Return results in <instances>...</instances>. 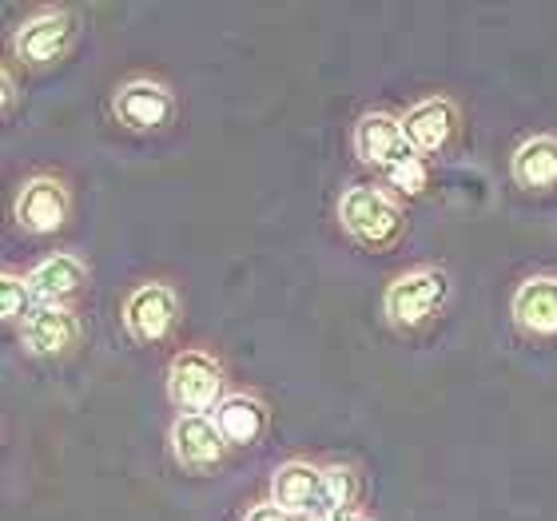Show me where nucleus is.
Returning <instances> with one entry per match:
<instances>
[{
    "mask_svg": "<svg viewBox=\"0 0 557 521\" xmlns=\"http://www.w3.org/2000/svg\"><path fill=\"white\" fill-rule=\"evenodd\" d=\"M338 223L367 251H391L407 235V211L398 208V199L386 187L374 184H355L343 191Z\"/></svg>",
    "mask_w": 557,
    "mask_h": 521,
    "instance_id": "obj_1",
    "label": "nucleus"
},
{
    "mask_svg": "<svg viewBox=\"0 0 557 521\" xmlns=\"http://www.w3.org/2000/svg\"><path fill=\"white\" fill-rule=\"evenodd\" d=\"M450 299V271L446 266H414L386 287L383 311L398 331H422Z\"/></svg>",
    "mask_w": 557,
    "mask_h": 521,
    "instance_id": "obj_2",
    "label": "nucleus"
},
{
    "mask_svg": "<svg viewBox=\"0 0 557 521\" xmlns=\"http://www.w3.org/2000/svg\"><path fill=\"white\" fill-rule=\"evenodd\" d=\"M223 383V367L208 350H180L168 362V398L180 406V414H211L227 398Z\"/></svg>",
    "mask_w": 557,
    "mask_h": 521,
    "instance_id": "obj_3",
    "label": "nucleus"
},
{
    "mask_svg": "<svg viewBox=\"0 0 557 521\" xmlns=\"http://www.w3.org/2000/svg\"><path fill=\"white\" fill-rule=\"evenodd\" d=\"M81 33V21L72 9H45L28 16L12 36V57L21 69H52L69 57L72 40Z\"/></svg>",
    "mask_w": 557,
    "mask_h": 521,
    "instance_id": "obj_4",
    "label": "nucleus"
},
{
    "mask_svg": "<svg viewBox=\"0 0 557 521\" xmlns=\"http://www.w3.org/2000/svg\"><path fill=\"white\" fill-rule=\"evenodd\" d=\"M120 319H124V331H128L132 343L156 347L180 323V295L168 283H139L128 299H124Z\"/></svg>",
    "mask_w": 557,
    "mask_h": 521,
    "instance_id": "obj_5",
    "label": "nucleus"
},
{
    "mask_svg": "<svg viewBox=\"0 0 557 521\" xmlns=\"http://www.w3.org/2000/svg\"><path fill=\"white\" fill-rule=\"evenodd\" d=\"M69 211H72V196L69 187H64V179H57V175H33L16 191L12 220L28 235H57L69 223Z\"/></svg>",
    "mask_w": 557,
    "mask_h": 521,
    "instance_id": "obj_6",
    "label": "nucleus"
},
{
    "mask_svg": "<svg viewBox=\"0 0 557 521\" xmlns=\"http://www.w3.org/2000/svg\"><path fill=\"white\" fill-rule=\"evenodd\" d=\"M112 112L128 132H163L175 120V92L160 80H139L120 84L112 96Z\"/></svg>",
    "mask_w": 557,
    "mask_h": 521,
    "instance_id": "obj_7",
    "label": "nucleus"
},
{
    "mask_svg": "<svg viewBox=\"0 0 557 521\" xmlns=\"http://www.w3.org/2000/svg\"><path fill=\"white\" fill-rule=\"evenodd\" d=\"M350 144H355V156H359L367 168H374V172H391V168H398L403 160H410V156H418L414 148H410L407 132H403V116H391V112H367V116L355 124V136H350Z\"/></svg>",
    "mask_w": 557,
    "mask_h": 521,
    "instance_id": "obj_8",
    "label": "nucleus"
},
{
    "mask_svg": "<svg viewBox=\"0 0 557 521\" xmlns=\"http://www.w3.org/2000/svg\"><path fill=\"white\" fill-rule=\"evenodd\" d=\"M168 442H172V458L184 466L187 474L215 470L227 454V438L220 434L211 414H180L168 430Z\"/></svg>",
    "mask_w": 557,
    "mask_h": 521,
    "instance_id": "obj_9",
    "label": "nucleus"
},
{
    "mask_svg": "<svg viewBox=\"0 0 557 521\" xmlns=\"http://www.w3.org/2000/svg\"><path fill=\"white\" fill-rule=\"evenodd\" d=\"M81 343V319L69 307L57 302H40L21 326V347L33 359H64Z\"/></svg>",
    "mask_w": 557,
    "mask_h": 521,
    "instance_id": "obj_10",
    "label": "nucleus"
},
{
    "mask_svg": "<svg viewBox=\"0 0 557 521\" xmlns=\"http://www.w3.org/2000/svg\"><path fill=\"white\" fill-rule=\"evenodd\" d=\"M403 132H407L410 148H414L422 160L442 156V151L454 144V136H458V108H454V100H446V96H426V100H418L414 108H407Z\"/></svg>",
    "mask_w": 557,
    "mask_h": 521,
    "instance_id": "obj_11",
    "label": "nucleus"
},
{
    "mask_svg": "<svg viewBox=\"0 0 557 521\" xmlns=\"http://www.w3.org/2000/svg\"><path fill=\"white\" fill-rule=\"evenodd\" d=\"M513 326L525 338H557V275H530L510 299Z\"/></svg>",
    "mask_w": 557,
    "mask_h": 521,
    "instance_id": "obj_12",
    "label": "nucleus"
},
{
    "mask_svg": "<svg viewBox=\"0 0 557 521\" xmlns=\"http://www.w3.org/2000/svg\"><path fill=\"white\" fill-rule=\"evenodd\" d=\"M319 494H323V466L290 458V462H283L271 474V501H275L278 510H287L290 518L314 521Z\"/></svg>",
    "mask_w": 557,
    "mask_h": 521,
    "instance_id": "obj_13",
    "label": "nucleus"
},
{
    "mask_svg": "<svg viewBox=\"0 0 557 521\" xmlns=\"http://www.w3.org/2000/svg\"><path fill=\"white\" fill-rule=\"evenodd\" d=\"M211 418H215V426H220V434L227 438V446H259L263 442V434H268V402L259 398V394H227L215 410H211Z\"/></svg>",
    "mask_w": 557,
    "mask_h": 521,
    "instance_id": "obj_14",
    "label": "nucleus"
},
{
    "mask_svg": "<svg viewBox=\"0 0 557 521\" xmlns=\"http://www.w3.org/2000/svg\"><path fill=\"white\" fill-rule=\"evenodd\" d=\"M28 283H33L36 299L40 302H57V307H69L76 295L88 283V266L76 256L60 251V256H48L28 271Z\"/></svg>",
    "mask_w": 557,
    "mask_h": 521,
    "instance_id": "obj_15",
    "label": "nucleus"
},
{
    "mask_svg": "<svg viewBox=\"0 0 557 521\" xmlns=\"http://www.w3.org/2000/svg\"><path fill=\"white\" fill-rule=\"evenodd\" d=\"M513 184L525 191H554L557 187V136H530L510 156Z\"/></svg>",
    "mask_w": 557,
    "mask_h": 521,
    "instance_id": "obj_16",
    "label": "nucleus"
},
{
    "mask_svg": "<svg viewBox=\"0 0 557 521\" xmlns=\"http://www.w3.org/2000/svg\"><path fill=\"white\" fill-rule=\"evenodd\" d=\"M359 501V477L350 466H323V494H319V510L314 521H326L335 513H350Z\"/></svg>",
    "mask_w": 557,
    "mask_h": 521,
    "instance_id": "obj_17",
    "label": "nucleus"
},
{
    "mask_svg": "<svg viewBox=\"0 0 557 521\" xmlns=\"http://www.w3.org/2000/svg\"><path fill=\"white\" fill-rule=\"evenodd\" d=\"M36 307H40V299H36L28 275H21V271H4V275H0V311H4V323L24 326V319H28Z\"/></svg>",
    "mask_w": 557,
    "mask_h": 521,
    "instance_id": "obj_18",
    "label": "nucleus"
},
{
    "mask_svg": "<svg viewBox=\"0 0 557 521\" xmlns=\"http://www.w3.org/2000/svg\"><path fill=\"white\" fill-rule=\"evenodd\" d=\"M386 184L398 187V191H407V196H422L430 184V172H426V160L422 156H410V160H403L398 168H391L386 172Z\"/></svg>",
    "mask_w": 557,
    "mask_h": 521,
    "instance_id": "obj_19",
    "label": "nucleus"
},
{
    "mask_svg": "<svg viewBox=\"0 0 557 521\" xmlns=\"http://www.w3.org/2000/svg\"><path fill=\"white\" fill-rule=\"evenodd\" d=\"M244 521H299V518H290L287 510H278L275 501H259V506H251V510H247Z\"/></svg>",
    "mask_w": 557,
    "mask_h": 521,
    "instance_id": "obj_20",
    "label": "nucleus"
},
{
    "mask_svg": "<svg viewBox=\"0 0 557 521\" xmlns=\"http://www.w3.org/2000/svg\"><path fill=\"white\" fill-rule=\"evenodd\" d=\"M16 108V76H12V64H4V112Z\"/></svg>",
    "mask_w": 557,
    "mask_h": 521,
    "instance_id": "obj_21",
    "label": "nucleus"
},
{
    "mask_svg": "<svg viewBox=\"0 0 557 521\" xmlns=\"http://www.w3.org/2000/svg\"><path fill=\"white\" fill-rule=\"evenodd\" d=\"M326 521H371V518H362L359 510H350V513H335V518H326Z\"/></svg>",
    "mask_w": 557,
    "mask_h": 521,
    "instance_id": "obj_22",
    "label": "nucleus"
}]
</instances>
